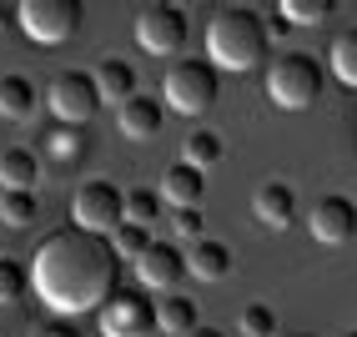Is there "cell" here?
<instances>
[{
	"label": "cell",
	"instance_id": "cell-1",
	"mask_svg": "<svg viewBox=\"0 0 357 337\" xmlns=\"http://www.w3.org/2000/svg\"><path fill=\"white\" fill-rule=\"evenodd\" d=\"M121 287V257L111 237H91L81 227L51 232L31 257V292L70 322L76 312H101V302Z\"/></svg>",
	"mask_w": 357,
	"mask_h": 337
},
{
	"label": "cell",
	"instance_id": "cell-2",
	"mask_svg": "<svg viewBox=\"0 0 357 337\" xmlns=\"http://www.w3.org/2000/svg\"><path fill=\"white\" fill-rule=\"evenodd\" d=\"M267 20L247 6H222L206 26V61L217 70H257L267 61Z\"/></svg>",
	"mask_w": 357,
	"mask_h": 337
},
{
	"label": "cell",
	"instance_id": "cell-3",
	"mask_svg": "<svg viewBox=\"0 0 357 337\" xmlns=\"http://www.w3.org/2000/svg\"><path fill=\"white\" fill-rule=\"evenodd\" d=\"M322 81H327L322 61L307 56V51H282V56H272V66H267V96H272V106H282V111H307V106H317Z\"/></svg>",
	"mask_w": 357,
	"mask_h": 337
},
{
	"label": "cell",
	"instance_id": "cell-4",
	"mask_svg": "<svg viewBox=\"0 0 357 337\" xmlns=\"http://www.w3.org/2000/svg\"><path fill=\"white\" fill-rule=\"evenodd\" d=\"M217 96H222V76H217V66H211V61L181 56V61L161 76V106H166V111L202 116V111L217 106Z\"/></svg>",
	"mask_w": 357,
	"mask_h": 337
},
{
	"label": "cell",
	"instance_id": "cell-5",
	"mask_svg": "<svg viewBox=\"0 0 357 337\" xmlns=\"http://www.w3.org/2000/svg\"><path fill=\"white\" fill-rule=\"evenodd\" d=\"M70 216L91 237H116L126 227V191L106 177H91V181H81L76 202H70Z\"/></svg>",
	"mask_w": 357,
	"mask_h": 337
},
{
	"label": "cell",
	"instance_id": "cell-6",
	"mask_svg": "<svg viewBox=\"0 0 357 337\" xmlns=\"http://www.w3.org/2000/svg\"><path fill=\"white\" fill-rule=\"evenodd\" d=\"M15 26L36 45H66L81 31V0H20Z\"/></svg>",
	"mask_w": 357,
	"mask_h": 337
},
{
	"label": "cell",
	"instance_id": "cell-7",
	"mask_svg": "<svg viewBox=\"0 0 357 337\" xmlns=\"http://www.w3.org/2000/svg\"><path fill=\"white\" fill-rule=\"evenodd\" d=\"M101 337H151L156 332V302L141 287H116L96 312Z\"/></svg>",
	"mask_w": 357,
	"mask_h": 337
},
{
	"label": "cell",
	"instance_id": "cell-8",
	"mask_svg": "<svg viewBox=\"0 0 357 337\" xmlns=\"http://www.w3.org/2000/svg\"><path fill=\"white\" fill-rule=\"evenodd\" d=\"M45 111L56 116V126H86L101 111V91L91 81V70H61L45 86Z\"/></svg>",
	"mask_w": 357,
	"mask_h": 337
},
{
	"label": "cell",
	"instance_id": "cell-9",
	"mask_svg": "<svg viewBox=\"0 0 357 337\" xmlns=\"http://www.w3.org/2000/svg\"><path fill=\"white\" fill-rule=\"evenodd\" d=\"M131 36H136L141 51H151V56H176L186 45V10L181 6H166V0H151V6L136 10Z\"/></svg>",
	"mask_w": 357,
	"mask_h": 337
},
{
	"label": "cell",
	"instance_id": "cell-10",
	"mask_svg": "<svg viewBox=\"0 0 357 337\" xmlns=\"http://www.w3.org/2000/svg\"><path fill=\"white\" fill-rule=\"evenodd\" d=\"M136 282H141V292H176V282H181V272H186V252L176 247V242H151L146 252H141L136 262Z\"/></svg>",
	"mask_w": 357,
	"mask_h": 337
},
{
	"label": "cell",
	"instance_id": "cell-11",
	"mask_svg": "<svg viewBox=\"0 0 357 337\" xmlns=\"http://www.w3.org/2000/svg\"><path fill=\"white\" fill-rule=\"evenodd\" d=\"M307 232L317 237L322 247H347L357 237V202L352 197H322L307 211Z\"/></svg>",
	"mask_w": 357,
	"mask_h": 337
},
{
	"label": "cell",
	"instance_id": "cell-12",
	"mask_svg": "<svg viewBox=\"0 0 357 337\" xmlns=\"http://www.w3.org/2000/svg\"><path fill=\"white\" fill-rule=\"evenodd\" d=\"M252 216L267 232H282V227H292L297 222V197H292V186L287 181H261L252 191Z\"/></svg>",
	"mask_w": 357,
	"mask_h": 337
},
{
	"label": "cell",
	"instance_id": "cell-13",
	"mask_svg": "<svg viewBox=\"0 0 357 337\" xmlns=\"http://www.w3.org/2000/svg\"><path fill=\"white\" fill-rule=\"evenodd\" d=\"M161 202L172 207V211H186V207H202V191H206V172H197V166H186V161H172L166 166V177H161Z\"/></svg>",
	"mask_w": 357,
	"mask_h": 337
},
{
	"label": "cell",
	"instance_id": "cell-14",
	"mask_svg": "<svg viewBox=\"0 0 357 337\" xmlns=\"http://www.w3.org/2000/svg\"><path fill=\"white\" fill-rule=\"evenodd\" d=\"M116 121H121V136L126 141H151V136H161V121H166V106L161 101H151V96H131V101L116 111Z\"/></svg>",
	"mask_w": 357,
	"mask_h": 337
},
{
	"label": "cell",
	"instance_id": "cell-15",
	"mask_svg": "<svg viewBox=\"0 0 357 337\" xmlns=\"http://www.w3.org/2000/svg\"><path fill=\"white\" fill-rule=\"evenodd\" d=\"M231 272V247L217 242V237H202V242L186 247V277L197 282H222Z\"/></svg>",
	"mask_w": 357,
	"mask_h": 337
},
{
	"label": "cell",
	"instance_id": "cell-16",
	"mask_svg": "<svg viewBox=\"0 0 357 337\" xmlns=\"http://www.w3.org/2000/svg\"><path fill=\"white\" fill-rule=\"evenodd\" d=\"M91 81H96L101 101H111V106H126L131 96H136V70H131V61H121V56H106V61H96Z\"/></svg>",
	"mask_w": 357,
	"mask_h": 337
},
{
	"label": "cell",
	"instance_id": "cell-17",
	"mask_svg": "<svg viewBox=\"0 0 357 337\" xmlns=\"http://www.w3.org/2000/svg\"><path fill=\"white\" fill-rule=\"evenodd\" d=\"M36 111H40V91L31 76H20V70L0 76V116L6 121H31Z\"/></svg>",
	"mask_w": 357,
	"mask_h": 337
},
{
	"label": "cell",
	"instance_id": "cell-18",
	"mask_svg": "<svg viewBox=\"0 0 357 337\" xmlns=\"http://www.w3.org/2000/svg\"><path fill=\"white\" fill-rule=\"evenodd\" d=\"M36 181H40V156L31 147L0 151V186L6 191H36Z\"/></svg>",
	"mask_w": 357,
	"mask_h": 337
},
{
	"label": "cell",
	"instance_id": "cell-19",
	"mask_svg": "<svg viewBox=\"0 0 357 337\" xmlns=\"http://www.w3.org/2000/svg\"><path fill=\"white\" fill-rule=\"evenodd\" d=\"M192 327H202V322H197V302H192V297H181V292H166V297L156 302V332L186 337Z\"/></svg>",
	"mask_w": 357,
	"mask_h": 337
},
{
	"label": "cell",
	"instance_id": "cell-20",
	"mask_svg": "<svg viewBox=\"0 0 357 337\" xmlns=\"http://www.w3.org/2000/svg\"><path fill=\"white\" fill-rule=\"evenodd\" d=\"M327 70L337 76L347 91H357V26L332 36V51H327Z\"/></svg>",
	"mask_w": 357,
	"mask_h": 337
},
{
	"label": "cell",
	"instance_id": "cell-21",
	"mask_svg": "<svg viewBox=\"0 0 357 337\" xmlns=\"http://www.w3.org/2000/svg\"><path fill=\"white\" fill-rule=\"evenodd\" d=\"M222 156H227L222 136H217V131H206V126H197L192 136L181 141V161H186V166H197V172H211V166H222Z\"/></svg>",
	"mask_w": 357,
	"mask_h": 337
},
{
	"label": "cell",
	"instance_id": "cell-22",
	"mask_svg": "<svg viewBox=\"0 0 357 337\" xmlns=\"http://www.w3.org/2000/svg\"><path fill=\"white\" fill-rule=\"evenodd\" d=\"M161 207H166V202H161L156 186H131V191H126V222H131V227H146V232H151V227L161 222Z\"/></svg>",
	"mask_w": 357,
	"mask_h": 337
},
{
	"label": "cell",
	"instance_id": "cell-23",
	"mask_svg": "<svg viewBox=\"0 0 357 337\" xmlns=\"http://www.w3.org/2000/svg\"><path fill=\"white\" fill-rule=\"evenodd\" d=\"M45 151H51L56 166H76L86 156V126H56L45 136Z\"/></svg>",
	"mask_w": 357,
	"mask_h": 337
},
{
	"label": "cell",
	"instance_id": "cell-24",
	"mask_svg": "<svg viewBox=\"0 0 357 337\" xmlns=\"http://www.w3.org/2000/svg\"><path fill=\"white\" fill-rule=\"evenodd\" d=\"M40 216L36 191H0V227H31Z\"/></svg>",
	"mask_w": 357,
	"mask_h": 337
},
{
	"label": "cell",
	"instance_id": "cell-25",
	"mask_svg": "<svg viewBox=\"0 0 357 337\" xmlns=\"http://www.w3.org/2000/svg\"><path fill=\"white\" fill-rule=\"evenodd\" d=\"M31 287V267H20L15 257H0V307L6 302H20Z\"/></svg>",
	"mask_w": 357,
	"mask_h": 337
},
{
	"label": "cell",
	"instance_id": "cell-26",
	"mask_svg": "<svg viewBox=\"0 0 357 337\" xmlns=\"http://www.w3.org/2000/svg\"><path fill=\"white\" fill-rule=\"evenodd\" d=\"M282 15L292 26H317V20L332 15V0H282Z\"/></svg>",
	"mask_w": 357,
	"mask_h": 337
},
{
	"label": "cell",
	"instance_id": "cell-27",
	"mask_svg": "<svg viewBox=\"0 0 357 337\" xmlns=\"http://www.w3.org/2000/svg\"><path fill=\"white\" fill-rule=\"evenodd\" d=\"M151 242H156V237H151L146 227H131V222H126L121 232H116V237H111V247H116V257H131V262H136L141 252H146Z\"/></svg>",
	"mask_w": 357,
	"mask_h": 337
},
{
	"label": "cell",
	"instance_id": "cell-28",
	"mask_svg": "<svg viewBox=\"0 0 357 337\" xmlns=\"http://www.w3.org/2000/svg\"><path fill=\"white\" fill-rule=\"evenodd\" d=\"M242 332H247V337H272V332H277V312H272L267 302L242 307Z\"/></svg>",
	"mask_w": 357,
	"mask_h": 337
},
{
	"label": "cell",
	"instance_id": "cell-29",
	"mask_svg": "<svg viewBox=\"0 0 357 337\" xmlns=\"http://www.w3.org/2000/svg\"><path fill=\"white\" fill-rule=\"evenodd\" d=\"M172 232H176V247L186 242H202V207H186V211H172Z\"/></svg>",
	"mask_w": 357,
	"mask_h": 337
},
{
	"label": "cell",
	"instance_id": "cell-30",
	"mask_svg": "<svg viewBox=\"0 0 357 337\" xmlns=\"http://www.w3.org/2000/svg\"><path fill=\"white\" fill-rule=\"evenodd\" d=\"M40 337H81V332H76V322H61L56 317L51 327H40Z\"/></svg>",
	"mask_w": 357,
	"mask_h": 337
},
{
	"label": "cell",
	"instance_id": "cell-31",
	"mask_svg": "<svg viewBox=\"0 0 357 337\" xmlns=\"http://www.w3.org/2000/svg\"><path fill=\"white\" fill-rule=\"evenodd\" d=\"M10 31H15V6L0 0V36H10Z\"/></svg>",
	"mask_w": 357,
	"mask_h": 337
},
{
	"label": "cell",
	"instance_id": "cell-32",
	"mask_svg": "<svg viewBox=\"0 0 357 337\" xmlns=\"http://www.w3.org/2000/svg\"><path fill=\"white\" fill-rule=\"evenodd\" d=\"M186 337H222V332H217V327H192Z\"/></svg>",
	"mask_w": 357,
	"mask_h": 337
},
{
	"label": "cell",
	"instance_id": "cell-33",
	"mask_svg": "<svg viewBox=\"0 0 357 337\" xmlns=\"http://www.w3.org/2000/svg\"><path fill=\"white\" fill-rule=\"evenodd\" d=\"M292 337H317V332H292Z\"/></svg>",
	"mask_w": 357,
	"mask_h": 337
},
{
	"label": "cell",
	"instance_id": "cell-34",
	"mask_svg": "<svg viewBox=\"0 0 357 337\" xmlns=\"http://www.w3.org/2000/svg\"><path fill=\"white\" fill-rule=\"evenodd\" d=\"M342 337H357V327H352V332H342Z\"/></svg>",
	"mask_w": 357,
	"mask_h": 337
}]
</instances>
